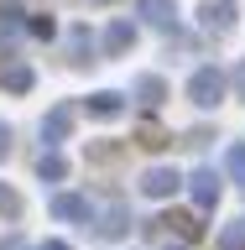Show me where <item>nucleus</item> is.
Segmentation results:
<instances>
[{"label": "nucleus", "instance_id": "obj_5", "mask_svg": "<svg viewBox=\"0 0 245 250\" xmlns=\"http://www.w3.org/2000/svg\"><path fill=\"white\" fill-rule=\"evenodd\" d=\"M125 229H131V214H125V203H110L105 214H99V224H94V234H99V240H120Z\"/></svg>", "mask_w": 245, "mask_h": 250}, {"label": "nucleus", "instance_id": "obj_19", "mask_svg": "<svg viewBox=\"0 0 245 250\" xmlns=\"http://www.w3.org/2000/svg\"><path fill=\"white\" fill-rule=\"evenodd\" d=\"M235 89L245 94V62H240V68H235Z\"/></svg>", "mask_w": 245, "mask_h": 250}, {"label": "nucleus", "instance_id": "obj_12", "mask_svg": "<svg viewBox=\"0 0 245 250\" xmlns=\"http://www.w3.org/2000/svg\"><path fill=\"white\" fill-rule=\"evenodd\" d=\"M0 219H21V193L0 183Z\"/></svg>", "mask_w": 245, "mask_h": 250}, {"label": "nucleus", "instance_id": "obj_14", "mask_svg": "<svg viewBox=\"0 0 245 250\" xmlns=\"http://www.w3.org/2000/svg\"><path fill=\"white\" fill-rule=\"evenodd\" d=\"M0 83H5L11 94H26V89H31V68H11V73L0 78Z\"/></svg>", "mask_w": 245, "mask_h": 250}, {"label": "nucleus", "instance_id": "obj_17", "mask_svg": "<svg viewBox=\"0 0 245 250\" xmlns=\"http://www.w3.org/2000/svg\"><path fill=\"white\" fill-rule=\"evenodd\" d=\"M42 250H73L68 240H42Z\"/></svg>", "mask_w": 245, "mask_h": 250}, {"label": "nucleus", "instance_id": "obj_4", "mask_svg": "<svg viewBox=\"0 0 245 250\" xmlns=\"http://www.w3.org/2000/svg\"><path fill=\"white\" fill-rule=\"evenodd\" d=\"M188 193H193L199 208H214V203H219V177H214V167H199V172H193V177H188Z\"/></svg>", "mask_w": 245, "mask_h": 250}, {"label": "nucleus", "instance_id": "obj_13", "mask_svg": "<svg viewBox=\"0 0 245 250\" xmlns=\"http://www.w3.org/2000/svg\"><path fill=\"white\" fill-rule=\"evenodd\" d=\"M136 94H141V99H146V104H156V99L167 94V83H162V78H152V73H146V78H141V83H136Z\"/></svg>", "mask_w": 245, "mask_h": 250}, {"label": "nucleus", "instance_id": "obj_15", "mask_svg": "<svg viewBox=\"0 0 245 250\" xmlns=\"http://www.w3.org/2000/svg\"><path fill=\"white\" fill-rule=\"evenodd\" d=\"M224 250H245V224H230V229H224Z\"/></svg>", "mask_w": 245, "mask_h": 250}, {"label": "nucleus", "instance_id": "obj_18", "mask_svg": "<svg viewBox=\"0 0 245 250\" xmlns=\"http://www.w3.org/2000/svg\"><path fill=\"white\" fill-rule=\"evenodd\" d=\"M0 250H26V245H21V240L11 234V240H0Z\"/></svg>", "mask_w": 245, "mask_h": 250}, {"label": "nucleus", "instance_id": "obj_6", "mask_svg": "<svg viewBox=\"0 0 245 250\" xmlns=\"http://www.w3.org/2000/svg\"><path fill=\"white\" fill-rule=\"evenodd\" d=\"M68 125H73V109H68V104H58V109H52V115L42 120L47 146H63V141H68Z\"/></svg>", "mask_w": 245, "mask_h": 250}, {"label": "nucleus", "instance_id": "obj_20", "mask_svg": "<svg viewBox=\"0 0 245 250\" xmlns=\"http://www.w3.org/2000/svg\"><path fill=\"white\" fill-rule=\"evenodd\" d=\"M162 250H188V245H172V240H167V245H162Z\"/></svg>", "mask_w": 245, "mask_h": 250}, {"label": "nucleus", "instance_id": "obj_8", "mask_svg": "<svg viewBox=\"0 0 245 250\" xmlns=\"http://www.w3.org/2000/svg\"><path fill=\"white\" fill-rule=\"evenodd\" d=\"M141 16H146L152 26H172V16H178V0H141Z\"/></svg>", "mask_w": 245, "mask_h": 250}, {"label": "nucleus", "instance_id": "obj_9", "mask_svg": "<svg viewBox=\"0 0 245 250\" xmlns=\"http://www.w3.org/2000/svg\"><path fill=\"white\" fill-rule=\"evenodd\" d=\"M37 177H42V183H63V177H68V162H63L58 151H42V162H37Z\"/></svg>", "mask_w": 245, "mask_h": 250}, {"label": "nucleus", "instance_id": "obj_10", "mask_svg": "<svg viewBox=\"0 0 245 250\" xmlns=\"http://www.w3.org/2000/svg\"><path fill=\"white\" fill-rule=\"evenodd\" d=\"M131 42H136V26H125V21H115V26L105 31V52H125Z\"/></svg>", "mask_w": 245, "mask_h": 250}, {"label": "nucleus", "instance_id": "obj_11", "mask_svg": "<svg viewBox=\"0 0 245 250\" xmlns=\"http://www.w3.org/2000/svg\"><path fill=\"white\" fill-rule=\"evenodd\" d=\"M224 167H230V177L245 188V141H235L230 146V156H224Z\"/></svg>", "mask_w": 245, "mask_h": 250}, {"label": "nucleus", "instance_id": "obj_1", "mask_svg": "<svg viewBox=\"0 0 245 250\" xmlns=\"http://www.w3.org/2000/svg\"><path fill=\"white\" fill-rule=\"evenodd\" d=\"M188 99L199 109H214L219 99H224V73H219V68H199V73L188 78Z\"/></svg>", "mask_w": 245, "mask_h": 250}, {"label": "nucleus", "instance_id": "obj_3", "mask_svg": "<svg viewBox=\"0 0 245 250\" xmlns=\"http://www.w3.org/2000/svg\"><path fill=\"white\" fill-rule=\"evenodd\" d=\"M52 219H63V224H84V219H94V203L84 198V193H58V198H52Z\"/></svg>", "mask_w": 245, "mask_h": 250}, {"label": "nucleus", "instance_id": "obj_2", "mask_svg": "<svg viewBox=\"0 0 245 250\" xmlns=\"http://www.w3.org/2000/svg\"><path fill=\"white\" fill-rule=\"evenodd\" d=\"M178 188H183V177L172 167H146L141 172V193H146V198H172Z\"/></svg>", "mask_w": 245, "mask_h": 250}, {"label": "nucleus", "instance_id": "obj_7", "mask_svg": "<svg viewBox=\"0 0 245 250\" xmlns=\"http://www.w3.org/2000/svg\"><path fill=\"white\" fill-rule=\"evenodd\" d=\"M120 109H125V99H120V94H110V89L89 94V115H94V120H115Z\"/></svg>", "mask_w": 245, "mask_h": 250}, {"label": "nucleus", "instance_id": "obj_16", "mask_svg": "<svg viewBox=\"0 0 245 250\" xmlns=\"http://www.w3.org/2000/svg\"><path fill=\"white\" fill-rule=\"evenodd\" d=\"M5 156H11V125L0 120V162H5Z\"/></svg>", "mask_w": 245, "mask_h": 250}]
</instances>
